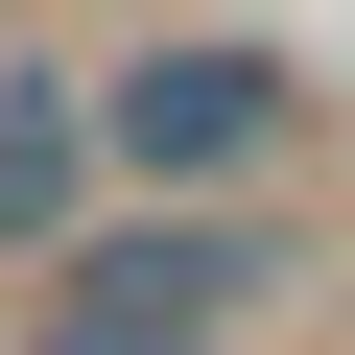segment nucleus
<instances>
[{
  "instance_id": "f03ea898",
  "label": "nucleus",
  "mask_w": 355,
  "mask_h": 355,
  "mask_svg": "<svg viewBox=\"0 0 355 355\" xmlns=\"http://www.w3.org/2000/svg\"><path fill=\"white\" fill-rule=\"evenodd\" d=\"M261 166H308V71L261 24H166L95 71V190H261Z\"/></svg>"
},
{
  "instance_id": "7ed1b4c3",
  "label": "nucleus",
  "mask_w": 355,
  "mask_h": 355,
  "mask_svg": "<svg viewBox=\"0 0 355 355\" xmlns=\"http://www.w3.org/2000/svg\"><path fill=\"white\" fill-rule=\"evenodd\" d=\"M71 214H95V71H0V261H71Z\"/></svg>"
},
{
  "instance_id": "f257e3e1",
  "label": "nucleus",
  "mask_w": 355,
  "mask_h": 355,
  "mask_svg": "<svg viewBox=\"0 0 355 355\" xmlns=\"http://www.w3.org/2000/svg\"><path fill=\"white\" fill-rule=\"evenodd\" d=\"M284 308H308L284 190H95L71 261L24 284V355H261Z\"/></svg>"
}]
</instances>
